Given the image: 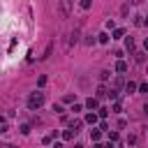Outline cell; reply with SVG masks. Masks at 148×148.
Listing matches in <instances>:
<instances>
[{
	"label": "cell",
	"mask_w": 148,
	"mask_h": 148,
	"mask_svg": "<svg viewBox=\"0 0 148 148\" xmlns=\"http://www.w3.org/2000/svg\"><path fill=\"white\" fill-rule=\"evenodd\" d=\"M42 104H44V92H40V90H37V92H32V95L28 97V109H30V111L40 109Z\"/></svg>",
	"instance_id": "6da1fadb"
},
{
	"label": "cell",
	"mask_w": 148,
	"mask_h": 148,
	"mask_svg": "<svg viewBox=\"0 0 148 148\" xmlns=\"http://www.w3.org/2000/svg\"><path fill=\"white\" fill-rule=\"evenodd\" d=\"M58 14H60V18H69V14H72V0H60Z\"/></svg>",
	"instance_id": "7a4b0ae2"
},
{
	"label": "cell",
	"mask_w": 148,
	"mask_h": 148,
	"mask_svg": "<svg viewBox=\"0 0 148 148\" xmlns=\"http://www.w3.org/2000/svg\"><path fill=\"white\" fill-rule=\"evenodd\" d=\"M86 106H88V109H92V111H97V109H100V102H97V97H90V100L86 102Z\"/></svg>",
	"instance_id": "3957f363"
},
{
	"label": "cell",
	"mask_w": 148,
	"mask_h": 148,
	"mask_svg": "<svg viewBox=\"0 0 148 148\" xmlns=\"http://www.w3.org/2000/svg\"><path fill=\"white\" fill-rule=\"evenodd\" d=\"M116 72H118V74L127 72V63H125V60H118V63H116Z\"/></svg>",
	"instance_id": "277c9868"
},
{
	"label": "cell",
	"mask_w": 148,
	"mask_h": 148,
	"mask_svg": "<svg viewBox=\"0 0 148 148\" xmlns=\"http://www.w3.org/2000/svg\"><path fill=\"white\" fill-rule=\"evenodd\" d=\"M81 125H83L81 120H72V123H69V130H74V132H79V130H81Z\"/></svg>",
	"instance_id": "5b68a950"
},
{
	"label": "cell",
	"mask_w": 148,
	"mask_h": 148,
	"mask_svg": "<svg viewBox=\"0 0 148 148\" xmlns=\"http://www.w3.org/2000/svg\"><path fill=\"white\" fill-rule=\"evenodd\" d=\"M120 37H125V30H123V28H116V30H114V37H111V40H120Z\"/></svg>",
	"instance_id": "8992f818"
},
{
	"label": "cell",
	"mask_w": 148,
	"mask_h": 148,
	"mask_svg": "<svg viewBox=\"0 0 148 148\" xmlns=\"http://www.w3.org/2000/svg\"><path fill=\"white\" fill-rule=\"evenodd\" d=\"M137 88H139V86H137L134 81H127V83H125V90H127V92H134Z\"/></svg>",
	"instance_id": "52a82bcc"
},
{
	"label": "cell",
	"mask_w": 148,
	"mask_h": 148,
	"mask_svg": "<svg viewBox=\"0 0 148 148\" xmlns=\"http://www.w3.org/2000/svg\"><path fill=\"white\" fill-rule=\"evenodd\" d=\"M97 118H100L97 114H88V116H86V123H90V125H95V123H97Z\"/></svg>",
	"instance_id": "ba28073f"
},
{
	"label": "cell",
	"mask_w": 148,
	"mask_h": 148,
	"mask_svg": "<svg viewBox=\"0 0 148 148\" xmlns=\"http://www.w3.org/2000/svg\"><path fill=\"white\" fill-rule=\"evenodd\" d=\"M125 49L127 51H134V40H132V37H127V40H125Z\"/></svg>",
	"instance_id": "9c48e42d"
},
{
	"label": "cell",
	"mask_w": 148,
	"mask_h": 148,
	"mask_svg": "<svg viewBox=\"0 0 148 148\" xmlns=\"http://www.w3.org/2000/svg\"><path fill=\"white\" fill-rule=\"evenodd\" d=\"M69 37H72L69 44H77V42H79V30H72V35H69Z\"/></svg>",
	"instance_id": "30bf717a"
},
{
	"label": "cell",
	"mask_w": 148,
	"mask_h": 148,
	"mask_svg": "<svg viewBox=\"0 0 148 148\" xmlns=\"http://www.w3.org/2000/svg\"><path fill=\"white\" fill-rule=\"evenodd\" d=\"M106 97H111V100H118V90H116V88H111V90L106 92Z\"/></svg>",
	"instance_id": "8fae6325"
},
{
	"label": "cell",
	"mask_w": 148,
	"mask_h": 148,
	"mask_svg": "<svg viewBox=\"0 0 148 148\" xmlns=\"http://www.w3.org/2000/svg\"><path fill=\"white\" fill-rule=\"evenodd\" d=\"M92 141H100V137H102V130H92Z\"/></svg>",
	"instance_id": "7c38bea8"
},
{
	"label": "cell",
	"mask_w": 148,
	"mask_h": 148,
	"mask_svg": "<svg viewBox=\"0 0 148 148\" xmlns=\"http://www.w3.org/2000/svg\"><path fill=\"white\" fill-rule=\"evenodd\" d=\"M106 92H109V90H106L104 86H100V88H97V97H106Z\"/></svg>",
	"instance_id": "4fadbf2b"
},
{
	"label": "cell",
	"mask_w": 148,
	"mask_h": 148,
	"mask_svg": "<svg viewBox=\"0 0 148 148\" xmlns=\"http://www.w3.org/2000/svg\"><path fill=\"white\" fill-rule=\"evenodd\" d=\"M51 49H53V44H49V46H46V51L42 53V60H46V58H49V56H51Z\"/></svg>",
	"instance_id": "5bb4252c"
},
{
	"label": "cell",
	"mask_w": 148,
	"mask_h": 148,
	"mask_svg": "<svg viewBox=\"0 0 148 148\" xmlns=\"http://www.w3.org/2000/svg\"><path fill=\"white\" fill-rule=\"evenodd\" d=\"M74 134H77L74 130H65V134H63V137H65V139H74Z\"/></svg>",
	"instance_id": "9a60e30c"
},
{
	"label": "cell",
	"mask_w": 148,
	"mask_h": 148,
	"mask_svg": "<svg viewBox=\"0 0 148 148\" xmlns=\"http://www.w3.org/2000/svg\"><path fill=\"white\" fill-rule=\"evenodd\" d=\"M97 40H100V42H109V35H106V32H100Z\"/></svg>",
	"instance_id": "2e32d148"
},
{
	"label": "cell",
	"mask_w": 148,
	"mask_h": 148,
	"mask_svg": "<svg viewBox=\"0 0 148 148\" xmlns=\"http://www.w3.org/2000/svg\"><path fill=\"white\" fill-rule=\"evenodd\" d=\"M120 111H123V104L116 102V104H114V114H120Z\"/></svg>",
	"instance_id": "e0dca14e"
},
{
	"label": "cell",
	"mask_w": 148,
	"mask_h": 148,
	"mask_svg": "<svg viewBox=\"0 0 148 148\" xmlns=\"http://www.w3.org/2000/svg\"><path fill=\"white\" fill-rule=\"evenodd\" d=\"M53 111H56V114H60V116H63V114H65V109H63V106H60V104H56V106H53Z\"/></svg>",
	"instance_id": "ac0fdd59"
},
{
	"label": "cell",
	"mask_w": 148,
	"mask_h": 148,
	"mask_svg": "<svg viewBox=\"0 0 148 148\" xmlns=\"http://www.w3.org/2000/svg\"><path fill=\"white\" fill-rule=\"evenodd\" d=\"M106 114H109L106 109H97V116H100V118H106Z\"/></svg>",
	"instance_id": "d6986e66"
},
{
	"label": "cell",
	"mask_w": 148,
	"mask_h": 148,
	"mask_svg": "<svg viewBox=\"0 0 148 148\" xmlns=\"http://www.w3.org/2000/svg\"><path fill=\"white\" fill-rule=\"evenodd\" d=\"M134 26H143V18L141 16H134Z\"/></svg>",
	"instance_id": "ffe728a7"
},
{
	"label": "cell",
	"mask_w": 148,
	"mask_h": 148,
	"mask_svg": "<svg viewBox=\"0 0 148 148\" xmlns=\"http://www.w3.org/2000/svg\"><path fill=\"white\" fill-rule=\"evenodd\" d=\"M109 79V72H100V81H106Z\"/></svg>",
	"instance_id": "44dd1931"
},
{
	"label": "cell",
	"mask_w": 148,
	"mask_h": 148,
	"mask_svg": "<svg viewBox=\"0 0 148 148\" xmlns=\"http://www.w3.org/2000/svg\"><path fill=\"white\" fill-rule=\"evenodd\" d=\"M81 7L83 9H90V0H81Z\"/></svg>",
	"instance_id": "7402d4cb"
},
{
	"label": "cell",
	"mask_w": 148,
	"mask_h": 148,
	"mask_svg": "<svg viewBox=\"0 0 148 148\" xmlns=\"http://www.w3.org/2000/svg\"><path fill=\"white\" fill-rule=\"evenodd\" d=\"M139 90H141V92H148V83H141V86H139Z\"/></svg>",
	"instance_id": "603a6c76"
},
{
	"label": "cell",
	"mask_w": 148,
	"mask_h": 148,
	"mask_svg": "<svg viewBox=\"0 0 148 148\" xmlns=\"http://www.w3.org/2000/svg\"><path fill=\"white\" fill-rule=\"evenodd\" d=\"M127 3H132V5H139V3H141V0H127Z\"/></svg>",
	"instance_id": "cb8c5ba5"
},
{
	"label": "cell",
	"mask_w": 148,
	"mask_h": 148,
	"mask_svg": "<svg viewBox=\"0 0 148 148\" xmlns=\"http://www.w3.org/2000/svg\"><path fill=\"white\" fill-rule=\"evenodd\" d=\"M0 148H9V146H7V143H3V141H0Z\"/></svg>",
	"instance_id": "d4e9b609"
},
{
	"label": "cell",
	"mask_w": 148,
	"mask_h": 148,
	"mask_svg": "<svg viewBox=\"0 0 148 148\" xmlns=\"http://www.w3.org/2000/svg\"><path fill=\"white\" fill-rule=\"evenodd\" d=\"M143 46H146V51H148V37H146V42H143Z\"/></svg>",
	"instance_id": "484cf974"
},
{
	"label": "cell",
	"mask_w": 148,
	"mask_h": 148,
	"mask_svg": "<svg viewBox=\"0 0 148 148\" xmlns=\"http://www.w3.org/2000/svg\"><path fill=\"white\" fill-rule=\"evenodd\" d=\"M95 148H106V146H102V143H95Z\"/></svg>",
	"instance_id": "4316f807"
},
{
	"label": "cell",
	"mask_w": 148,
	"mask_h": 148,
	"mask_svg": "<svg viewBox=\"0 0 148 148\" xmlns=\"http://www.w3.org/2000/svg\"><path fill=\"white\" fill-rule=\"evenodd\" d=\"M74 148H83V146H81V143H77V146H74Z\"/></svg>",
	"instance_id": "83f0119b"
},
{
	"label": "cell",
	"mask_w": 148,
	"mask_h": 148,
	"mask_svg": "<svg viewBox=\"0 0 148 148\" xmlns=\"http://www.w3.org/2000/svg\"><path fill=\"white\" fill-rule=\"evenodd\" d=\"M143 26H148V16H146V21H143Z\"/></svg>",
	"instance_id": "f1b7e54d"
}]
</instances>
